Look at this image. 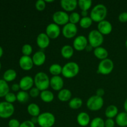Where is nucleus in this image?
I'll list each match as a JSON object with an SVG mask.
<instances>
[{"mask_svg":"<svg viewBox=\"0 0 127 127\" xmlns=\"http://www.w3.org/2000/svg\"><path fill=\"white\" fill-rule=\"evenodd\" d=\"M115 122L120 127H127V113L122 112L118 114L115 119Z\"/></svg>","mask_w":127,"mask_h":127,"instance_id":"22","label":"nucleus"},{"mask_svg":"<svg viewBox=\"0 0 127 127\" xmlns=\"http://www.w3.org/2000/svg\"><path fill=\"white\" fill-rule=\"evenodd\" d=\"M94 54L97 58L101 60L107 59L108 55H109V53H108L107 50L105 48L102 47L95 48L94 50Z\"/></svg>","mask_w":127,"mask_h":127,"instance_id":"21","label":"nucleus"},{"mask_svg":"<svg viewBox=\"0 0 127 127\" xmlns=\"http://www.w3.org/2000/svg\"><path fill=\"white\" fill-rule=\"evenodd\" d=\"M2 55H3V49H2V47L0 46V58L2 57Z\"/></svg>","mask_w":127,"mask_h":127,"instance_id":"51","label":"nucleus"},{"mask_svg":"<svg viewBox=\"0 0 127 127\" xmlns=\"http://www.w3.org/2000/svg\"><path fill=\"white\" fill-rule=\"evenodd\" d=\"M88 42L89 45L93 48L100 47L104 42V35L98 31V30H93L89 32L88 35Z\"/></svg>","mask_w":127,"mask_h":127,"instance_id":"5","label":"nucleus"},{"mask_svg":"<svg viewBox=\"0 0 127 127\" xmlns=\"http://www.w3.org/2000/svg\"><path fill=\"white\" fill-rule=\"evenodd\" d=\"M9 93L8 84L4 79H0V97H3Z\"/></svg>","mask_w":127,"mask_h":127,"instance_id":"29","label":"nucleus"},{"mask_svg":"<svg viewBox=\"0 0 127 127\" xmlns=\"http://www.w3.org/2000/svg\"><path fill=\"white\" fill-rule=\"evenodd\" d=\"M20 125H21V123L16 119H11L8 122L9 127H19Z\"/></svg>","mask_w":127,"mask_h":127,"instance_id":"41","label":"nucleus"},{"mask_svg":"<svg viewBox=\"0 0 127 127\" xmlns=\"http://www.w3.org/2000/svg\"><path fill=\"white\" fill-rule=\"evenodd\" d=\"M91 0H79L78 1V5L82 11H88L92 6Z\"/></svg>","mask_w":127,"mask_h":127,"instance_id":"33","label":"nucleus"},{"mask_svg":"<svg viewBox=\"0 0 127 127\" xmlns=\"http://www.w3.org/2000/svg\"><path fill=\"white\" fill-rule=\"evenodd\" d=\"M88 14V11H81V16L84 17H87Z\"/></svg>","mask_w":127,"mask_h":127,"instance_id":"48","label":"nucleus"},{"mask_svg":"<svg viewBox=\"0 0 127 127\" xmlns=\"http://www.w3.org/2000/svg\"><path fill=\"white\" fill-rule=\"evenodd\" d=\"M50 86L56 91H60L63 89L64 86V81L60 76H55L51 78L50 80Z\"/></svg>","mask_w":127,"mask_h":127,"instance_id":"15","label":"nucleus"},{"mask_svg":"<svg viewBox=\"0 0 127 127\" xmlns=\"http://www.w3.org/2000/svg\"><path fill=\"white\" fill-rule=\"evenodd\" d=\"M90 127H105V121L100 117H95L91 122Z\"/></svg>","mask_w":127,"mask_h":127,"instance_id":"35","label":"nucleus"},{"mask_svg":"<svg viewBox=\"0 0 127 127\" xmlns=\"http://www.w3.org/2000/svg\"><path fill=\"white\" fill-rule=\"evenodd\" d=\"M97 30L103 35H109L112 31V26L110 22L106 20H104L98 23Z\"/></svg>","mask_w":127,"mask_h":127,"instance_id":"16","label":"nucleus"},{"mask_svg":"<svg viewBox=\"0 0 127 127\" xmlns=\"http://www.w3.org/2000/svg\"><path fill=\"white\" fill-rule=\"evenodd\" d=\"M19 64L21 69L24 71L31 70L33 66V60L30 56H22L19 61Z\"/></svg>","mask_w":127,"mask_h":127,"instance_id":"14","label":"nucleus"},{"mask_svg":"<svg viewBox=\"0 0 127 127\" xmlns=\"http://www.w3.org/2000/svg\"><path fill=\"white\" fill-rule=\"evenodd\" d=\"M4 98L6 102L11 103V104H12V103L17 100V96H16V95H15L14 93H10V92L4 97Z\"/></svg>","mask_w":127,"mask_h":127,"instance_id":"38","label":"nucleus"},{"mask_svg":"<svg viewBox=\"0 0 127 127\" xmlns=\"http://www.w3.org/2000/svg\"><path fill=\"white\" fill-rule=\"evenodd\" d=\"M115 122L112 119H107L105 121V127H114Z\"/></svg>","mask_w":127,"mask_h":127,"instance_id":"44","label":"nucleus"},{"mask_svg":"<svg viewBox=\"0 0 127 127\" xmlns=\"http://www.w3.org/2000/svg\"><path fill=\"white\" fill-rule=\"evenodd\" d=\"M81 20L80 15L76 12H73L69 16V21L70 23L76 24Z\"/></svg>","mask_w":127,"mask_h":127,"instance_id":"36","label":"nucleus"},{"mask_svg":"<svg viewBox=\"0 0 127 127\" xmlns=\"http://www.w3.org/2000/svg\"><path fill=\"white\" fill-rule=\"evenodd\" d=\"M104 94H105V91H104V90L102 88H99V89H98L96 91V95H97V96L102 97V96Z\"/></svg>","mask_w":127,"mask_h":127,"instance_id":"45","label":"nucleus"},{"mask_svg":"<svg viewBox=\"0 0 127 127\" xmlns=\"http://www.w3.org/2000/svg\"><path fill=\"white\" fill-rule=\"evenodd\" d=\"M62 8L67 12L73 11L78 6V1L76 0H62L60 2Z\"/></svg>","mask_w":127,"mask_h":127,"instance_id":"18","label":"nucleus"},{"mask_svg":"<svg viewBox=\"0 0 127 127\" xmlns=\"http://www.w3.org/2000/svg\"><path fill=\"white\" fill-rule=\"evenodd\" d=\"M93 49V47H92L91 45H88L86 48V51H88V52H90V51H91Z\"/></svg>","mask_w":127,"mask_h":127,"instance_id":"49","label":"nucleus"},{"mask_svg":"<svg viewBox=\"0 0 127 127\" xmlns=\"http://www.w3.org/2000/svg\"><path fill=\"white\" fill-rule=\"evenodd\" d=\"M17 77V73L14 69H7L3 74V79L7 82H11L16 79Z\"/></svg>","mask_w":127,"mask_h":127,"instance_id":"28","label":"nucleus"},{"mask_svg":"<svg viewBox=\"0 0 127 127\" xmlns=\"http://www.w3.org/2000/svg\"><path fill=\"white\" fill-rule=\"evenodd\" d=\"M52 19L54 23L58 26H64L69 23V15L65 11H57L53 14Z\"/></svg>","mask_w":127,"mask_h":127,"instance_id":"9","label":"nucleus"},{"mask_svg":"<svg viewBox=\"0 0 127 127\" xmlns=\"http://www.w3.org/2000/svg\"><path fill=\"white\" fill-rule=\"evenodd\" d=\"M32 47L29 44H25L22 47V53L24 56H30L32 53Z\"/></svg>","mask_w":127,"mask_h":127,"instance_id":"37","label":"nucleus"},{"mask_svg":"<svg viewBox=\"0 0 127 127\" xmlns=\"http://www.w3.org/2000/svg\"><path fill=\"white\" fill-rule=\"evenodd\" d=\"M124 109H125V112L127 113V99L125 100V102H124Z\"/></svg>","mask_w":127,"mask_h":127,"instance_id":"50","label":"nucleus"},{"mask_svg":"<svg viewBox=\"0 0 127 127\" xmlns=\"http://www.w3.org/2000/svg\"><path fill=\"white\" fill-rule=\"evenodd\" d=\"M31 121L32 122L33 124H34L35 125L36 124H38V117H32Z\"/></svg>","mask_w":127,"mask_h":127,"instance_id":"47","label":"nucleus"},{"mask_svg":"<svg viewBox=\"0 0 127 127\" xmlns=\"http://www.w3.org/2000/svg\"><path fill=\"white\" fill-rule=\"evenodd\" d=\"M62 69H63V67H62V66L57 63H55V64H52L50 66L49 71L51 74L53 75V76H59L61 73H62Z\"/></svg>","mask_w":127,"mask_h":127,"instance_id":"31","label":"nucleus"},{"mask_svg":"<svg viewBox=\"0 0 127 127\" xmlns=\"http://www.w3.org/2000/svg\"><path fill=\"white\" fill-rule=\"evenodd\" d=\"M34 84L35 87L40 91L47 90L50 86L49 77L43 72H38L34 77Z\"/></svg>","mask_w":127,"mask_h":127,"instance_id":"2","label":"nucleus"},{"mask_svg":"<svg viewBox=\"0 0 127 127\" xmlns=\"http://www.w3.org/2000/svg\"><path fill=\"white\" fill-rule=\"evenodd\" d=\"M125 47H126V48H127V40H126V42H125Z\"/></svg>","mask_w":127,"mask_h":127,"instance_id":"53","label":"nucleus"},{"mask_svg":"<svg viewBox=\"0 0 127 127\" xmlns=\"http://www.w3.org/2000/svg\"><path fill=\"white\" fill-rule=\"evenodd\" d=\"M40 96L42 101L46 103L52 102L54 100V94L50 91L45 90L42 91L40 94Z\"/></svg>","mask_w":127,"mask_h":127,"instance_id":"26","label":"nucleus"},{"mask_svg":"<svg viewBox=\"0 0 127 127\" xmlns=\"http://www.w3.org/2000/svg\"><path fill=\"white\" fill-rule=\"evenodd\" d=\"M27 112H28L29 114L32 117H38L40 114L39 106L35 103H31L27 106Z\"/></svg>","mask_w":127,"mask_h":127,"instance_id":"25","label":"nucleus"},{"mask_svg":"<svg viewBox=\"0 0 127 127\" xmlns=\"http://www.w3.org/2000/svg\"><path fill=\"white\" fill-rule=\"evenodd\" d=\"M79 72V66L73 62L66 63L62 69V75L66 78H73L76 76Z\"/></svg>","mask_w":127,"mask_h":127,"instance_id":"3","label":"nucleus"},{"mask_svg":"<svg viewBox=\"0 0 127 127\" xmlns=\"http://www.w3.org/2000/svg\"><path fill=\"white\" fill-rule=\"evenodd\" d=\"M19 89H21V88H20V86H19V84H17V83L13 84L12 85V86H11V89H12V90L14 92L18 91L19 90Z\"/></svg>","mask_w":127,"mask_h":127,"instance_id":"46","label":"nucleus"},{"mask_svg":"<svg viewBox=\"0 0 127 127\" xmlns=\"http://www.w3.org/2000/svg\"><path fill=\"white\" fill-rule=\"evenodd\" d=\"M76 119L78 124L81 127H86L90 124V117L88 113L84 112L79 113Z\"/></svg>","mask_w":127,"mask_h":127,"instance_id":"20","label":"nucleus"},{"mask_svg":"<svg viewBox=\"0 0 127 127\" xmlns=\"http://www.w3.org/2000/svg\"><path fill=\"white\" fill-rule=\"evenodd\" d=\"M86 105L87 107L91 111H98L104 105V99L97 95H93L87 100Z\"/></svg>","mask_w":127,"mask_h":127,"instance_id":"6","label":"nucleus"},{"mask_svg":"<svg viewBox=\"0 0 127 127\" xmlns=\"http://www.w3.org/2000/svg\"><path fill=\"white\" fill-rule=\"evenodd\" d=\"M46 2L43 0H38L35 2V8L38 11H43L45 9Z\"/></svg>","mask_w":127,"mask_h":127,"instance_id":"39","label":"nucleus"},{"mask_svg":"<svg viewBox=\"0 0 127 127\" xmlns=\"http://www.w3.org/2000/svg\"><path fill=\"white\" fill-rule=\"evenodd\" d=\"M69 107L72 109L76 110L79 109L83 105V100L79 97H74L69 102Z\"/></svg>","mask_w":127,"mask_h":127,"instance_id":"30","label":"nucleus"},{"mask_svg":"<svg viewBox=\"0 0 127 127\" xmlns=\"http://www.w3.org/2000/svg\"><path fill=\"white\" fill-rule=\"evenodd\" d=\"M71 92L68 89H63L60 91L58 94V98L60 101L67 102L71 100Z\"/></svg>","mask_w":127,"mask_h":127,"instance_id":"23","label":"nucleus"},{"mask_svg":"<svg viewBox=\"0 0 127 127\" xmlns=\"http://www.w3.org/2000/svg\"><path fill=\"white\" fill-rule=\"evenodd\" d=\"M61 30L59 26L53 23H51L48 24L46 27V34L48 35L50 38L52 39H56L59 37L60 34Z\"/></svg>","mask_w":127,"mask_h":127,"instance_id":"11","label":"nucleus"},{"mask_svg":"<svg viewBox=\"0 0 127 127\" xmlns=\"http://www.w3.org/2000/svg\"><path fill=\"white\" fill-rule=\"evenodd\" d=\"M93 20L90 17H84L81 19L79 21V25L83 29H88L93 24Z\"/></svg>","mask_w":127,"mask_h":127,"instance_id":"34","label":"nucleus"},{"mask_svg":"<svg viewBox=\"0 0 127 127\" xmlns=\"http://www.w3.org/2000/svg\"><path fill=\"white\" fill-rule=\"evenodd\" d=\"M33 64L37 66H40L44 64L46 60V55L45 53L42 51H38L32 57Z\"/></svg>","mask_w":127,"mask_h":127,"instance_id":"19","label":"nucleus"},{"mask_svg":"<svg viewBox=\"0 0 127 127\" xmlns=\"http://www.w3.org/2000/svg\"><path fill=\"white\" fill-rule=\"evenodd\" d=\"M40 94V90L38 89H37L36 87L32 88L29 91V95H31L32 97H38Z\"/></svg>","mask_w":127,"mask_h":127,"instance_id":"40","label":"nucleus"},{"mask_svg":"<svg viewBox=\"0 0 127 127\" xmlns=\"http://www.w3.org/2000/svg\"><path fill=\"white\" fill-rule=\"evenodd\" d=\"M107 14V9L105 5L102 4H98L95 5L90 12V17L93 21L95 22H100L105 20Z\"/></svg>","mask_w":127,"mask_h":127,"instance_id":"1","label":"nucleus"},{"mask_svg":"<svg viewBox=\"0 0 127 127\" xmlns=\"http://www.w3.org/2000/svg\"><path fill=\"white\" fill-rule=\"evenodd\" d=\"M88 45V40L84 35H79L73 41V47L77 51H83L86 49Z\"/></svg>","mask_w":127,"mask_h":127,"instance_id":"12","label":"nucleus"},{"mask_svg":"<svg viewBox=\"0 0 127 127\" xmlns=\"http://www.w3.org/2000/svg\"><path fill=\"white\" fill-rule=\"evenodd\" d=\"M17 100L20 103H26L29 99V94L27 91H21L16 95Z\"/></svg>","mask_w":127,"mask_h":127,"instance_id":"32","label":"nucleus"},{"mask_svg":"<svg viewBox=\"0 0 127 127\" xmlns=\"http://www.w3.org/2000/svg\"><path fill=\"white\" fill-rule=\"evenodd\" d=\"M118 112H119L118 108L115 105H110L107 107L105 114L107 119H113V118L117 117V115L119 114Z\"/></svg>","mask_w":127,"mask_h":127,"instance_id":"27","label":"nucleus"},{"mask_svg":"<svg viewBox=\"0 0 127 127\" xmlns=\"http://www.w3.org/2000/svg\"><path fill=\"white\" fill-rule=\"evenodd\" d=\"M1 62H0V70H1Z\"/></svg>","mask_w":127,"mask_h":127,"instance_id":"54","label":"nucleus"},{"mask_svg":"<svg viewBox=\"0 0 127 127\" xmlns=\"http://www.w3.org/2000/svg\"><path fill=\"white\" fill-rule=\"evenodd\" d=\"M78 32V28L76 24L68 23L64 25V27L62 29V34L65 38H72L75 37Z\"/></svg>","mask_w":127,"mask_h":127,"instance_id":"10","label":"nucleus"},{"mask_svg":"<svg viewBox=\"0 0 127 127\" xmlns=\"http://www.w3.org/2000/svg\"><path fill=\"white\" fill-rule=\"evenodd\" d=\"M37 45L41 49H45L49 46L50 40L45 33H40L37 37Z\"/></svg>","mask_w":127,"mask_h":127,"instance_id":"17","label":"nucleus"},{"mask_svg":"<svg viewBox=\"0 0 127 127\" xmlns=\"http://www.w3.org/2000/svg\"><path fill=\"white\" fill-rule=\"evenodd\" d=\"M114 68V62L109 58L103 60L99 63L97 68V73L107 75L112 73Z\"/></svg>","mask_w":127,"mask_h":127,"instance_id":"7","label":"nucleus"},{"mask_svg":"<svg viewBox=\"0 0 127 127\" xmlns=\"http://www.w3.org/2000/svg\"><path fill=\"white\" fill-rule=\"evenodd\" d=\"M45 2H54V0H50V1H48V0H45Z\"/></svg>","mask_w":127,"mask_h":127,"instance_id":"52","label":"nucleus"},{"mask_svg":"<svg viewBox=\"0 0 127 127\" xmlns=\"http://www.w3.org/2000/svg\"><path fill=\"white\" fill-rule=\"evenodd\" d=\"M34 84V79L29 76H26L21 78L19 81V86L21 89L24 91L31 90Z\"/></svg>","mask_w":127,"mask_h":127,"instance_id":"13","label":"nucleus"},{"mask_svg":"<svg viewBox=\"0 0 127 127\" xmlns=\"http://www.w3.org/2000/svg\"><path fill=\"white\" fill-rule=\"evenodd\" d=\"M61 54L63 58L66 59H69L73 57L74 54V49L71 46L69 45H66L62 47L61 50Z\"/></svg>","mask_w":127,"mask_h":127,"instance_id":"24","label":"nucleus"},{"mask_svg":"<svg viewBox=\"0 0 127 127\" xmlns=\"http://www.w3.org/2000/svg\"><path fill=\"white\" fill-rule=\"evenodd\" d=\"M55 123V117L50 112H43L38 117V125L40 127H52Z\"/></svg>","mask_w":127,"mask_h":127,"instance_id":"4","label":"nucleus"},{"mask_svg":"<svg viewBox=\"0 0 127 127\" xmlns=\"http://www.w3.org/2000/svg\"><path fill=\"white\" fill-rule=\"evenodd\" d=\"M14 107L11 103L6 101L0 102V118L8 119L13 115Z\"/></svg>","mask_w":127,"mask_h":127,"instance_id":"8","label":"nucleus"},{"mask_svg":"<svg viewBox=\"0 0 127 127\" xmlns=\"http://www.w3.org/2000/svg\"><path fill=\"white\" fill-rule=\"evenodd\" d=\"M119 21L121 22H127V12H124L119 16Z\"/></svg>","mask_w":127,"mask_h":127,"instance_id":"43","label":"nucleus"},{"mask_svg":"<svg viewBox=\"0 0 127 127\" xmlns=\"http://www.w3.org/2000/svg\"><path fill=\"white\" fill-rule=\"evenodd\" d=\"M19 127H35V125L31 120H26L21 123Z\"/></svg>","mask_w":127,"mask_h":127,"instance_id":"42","label":"nucleus"}]
</instances>
